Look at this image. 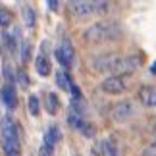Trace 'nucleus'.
<instances>
[{
	"label": "nucleus",
	"mask_w": 156,
	"mask_h": 156,
	"mask_svg": "<svg viewBox=\"0 0 156 156\" xmlns=\"http://www.w3.org/2000/svg\"><path fill=\"white\" fill-rule=\"evenodd\" d=\"M14 39H16V35H8V33L4 35V43L8 44L10 50H16V41H14Z\"/></svg>",
	"instance_id": "21"
},
{
	"label": "nucleus",
	"mask_w": 156,
	"mask_h": 156,
	"mask_svg": "<svg viewBox=\"0 0 156 156\" xmlns=\"http://www.w3.org/2000/svg\"><path fill=\"white\" fill-rule=\"evenodd\" d=\"M41 156H52V147L44 145L43 148H41Z\"/></svg>",
	"instance_id": "24"
},
{
	"label": "nucleus",
	"mask_w": 156,
	"mask_h": 156,
	"mask_svg": "<svg viewBox=\"0 0 156 156\" xmlns=\"http://www.w3.org/2000/svg\"><path fill=\"white\" fill-rule=\"evenodd\" d=\"M56 83L64 89V91H69V87H71V81H69L68 73H66V71H62V69L56 71Z\"/></svg>",
	"instance_id": "14"
},
{
	"label": "nucleus",
	"mask_w": 156,
	"mask_h": 156,
	"mask_svg": "<svg viewBox=\"0 0 156 156\" xmlns=\"http://www.w3.org/2000/svg\"><path fill=\"white\" fill-rule=\"evenodd\" d=\"M135 114V106L131 100H119V102L112 108V118L114 122H127L133 118Z\"/></svg>",
	"instance_id": "4"
},
{
	"label": "nucleus",
	"mask_w": 156,
	"mask_h": 156,
	"mask_svg": "<svg viewBox=\"0 0 156 156\" xmlns=\"http://www.w3.org/2000/svg\"><path fill=\"white\" fill-rule=\"evenodd\" d=\"M27 108H29V112H31V116H39V98L35 97V94H31V97H29Z\"/></svg>",
	"instance_id": "16"
},
{
	"label": "nucleus",
	"mask_w": 156,
	"mask_h": 156,
	"mask_svg": "<svg viewBox=\"0 0 156 156\" xmlns=\"http://www.w3.org/2000/svg\"><path fill=\"white\" fill-rule=\"evenodd\" d=\"M4 77H6V81H8V85H12V81H14V69H12V66L10 64H4Z\"/></svg>",
	"instance_id": "19"
},
{
	"label": "nucleus",
	"mask_w": 156,
	"mask_h": 156,
	"mask_svg": "<svg viewBox=\"0 0 156 156\" xmlns=\"http://www.w3.org/2000/svg\"><path fill=\"white\" fill-rule=\"evenodd\" d=\"M119 35V27L118 23H110V21H100V23H94L83 33V39L87 43H93V44H98V43H106V41H112Z\"/></svg>",
	"instance_id": "1"
},
{
	"label": "nucleus",
	"mask_w": 156,
	"mask_h": 156,
	"mask_svg": "<svg viewBox=\"0 0 156 156\" xmlns=\"http://www.w3.org/2000/svg\"><path fill=\"white\" fill-rule=\"evenodd\" d=\"M69 8L71 12H73L75 16H91L94 14V12H104L102 8H108V4L106 2H83V0H73V2H69Z\"/></svg>",
	"instance_id": "3"
},
{
	"label": "nucleus",
	"mask_w": 156,
	"mask_h": 156,
	"mask_svg": "<svg viewBox=\"0 0 156 156\" xmlns=\"http://www.w3.org/2000/svg\"><path fill=\"white\" fill-rule=\"evenodd\" d=\"M143 156H156V143L151 145V147H147L145 152H143Z\"/></svg>",
	"instance_id": "23"
},
{
	"label": "nucleus",
	"mask_w": 156,
	"mask_h": 156,
	"mask_svg": "<svg viewBox=\"0 0 156 156\" xmlns=\"http://www.w3.org/2000/svg\"><path fill=\"white\" fill-rule=\"evenodd\" d=\"M139 100L145 106H156V87L152 85H145L139 91Z\"/></svg>",
	"instance_id": "9"
},
{
	"label": "nucleus",
	"mask_w": 156,
	"mask_h": 156,
	"mask_svg": "<svg viewBox=\"0 0 156 156\" xmlns=\"http://www.w3.org/2000/svg\"><path fill=\"white\" fill-rule=\"evenodd\" d=\"M94 152H97L98 156H118V151L114 148V145L110 141H102L98 143L97 148H94Z\"/></svg>",
	"instance_id": "11"
},
{
	"label": "nucleus",
	"mask_w": 156,
	"mask_h": 156,
	"mask_svg": "<svg viewBox=\"0 0 156 156\" xmlns=\"http://www.w3.org/2000/svg\"><path fill=\"white\" fill-rule=\"evenodd\" d=\"M60 141V129H58V125H50L48 129H46V133H44V145H56V143Z\"/></svg>",
	"instance_id": "12"
},
{
	"label": "nucleus",
	"mask_w": 156,
	"mask_h": 156,
	"mask_svg": "<svg viewBox=\"0 0 156 156\" xmlns=\"http://www.w3.org/2000/svg\"><path fill=\"white\" fill-rule=\"evenodd\" d=\"M73 56H75V50H73V46H71L69 41H62V43L56 46V58L64 68H69V66L73 64Z\"/></svg>",
	"instance_id": "5"
},
{
	"label": "nucleus",
	"mask_w": 156,
	"mask_h": 156,
	"mask_svg": "<svg viewBox=\"0 0 156 156\" xmlns=\"http://www.w3.org/2000/svg\"><path fill=\"white\" fill-rule=\"evenodd\" d=\"M35 69H37L39 75H48L50 71H52L50 60H48V56H46L44 52H41L39 56H37V60H35Z\"/></svg>",
	"instance_id": "10"
},
{
	"label": "nucleus",
	"mask_w": 156,
	"mask_h": 156,
	"mask_svg": "<svg viewBox=\"0 0 156 156\" xmlns=\"http://www.w3.org/2000/svg\"><path fill=\"white\" fill-rule=\"evenodd\" d=\"M69 91H71V94H73V100H79V98H81V91H79V87H77L75 83H71Z\"/></svg>",
	"instance_id": "22"
},
{
	"label": "nucleus",
	"mask_w": 156,
	"mask_h": 156,
	"mask_svg": "<svg viewBox=\"0 0 156 156\" xmlns=\"http://www.w3.org/2000/svg\"><path fill=\"white\" fill-rule=\"evenodd\" d=\"M100 89L108 94H122L125 91V83H123L122 77L112 75V77H106V79L100 83Z\"/></svg>",
	"instance_id": "6"
},
{
	"label": "nucleus",
	"mask_w": 156,
	"mask_h": 156,
	"mask_svg": "<svg viewBox=\"0 0 156 156\" xmlns=\"http://www.w3.org/2000/svg\"><path fill=\"white\" fill-rule=\"evenodd\" d=\"M118 54H102V56H97L93 60V68L97 71H112L114 66H116Z\"/></svg>",
	"instance_id": "7"
},
{
	"label": "nucleus",
	"mask_w": 156,
	"mask_h": 156,
	"mask_svg": "<svg viewBox=\"0 0 156 156\" xmlns=\"http://www.w3.org/2000/svg\"><path fill=\"white\" fill-rule=\"evenodd\" d=\"M46 112L48 114H56L58 112V97L54 93L46 94Z\"/></svg>",
	"instance_id": "15"
},
{
	"label": "nucleus",
	"mask_w": 156,
	"mask_h": 156,
	"mask_svg": "<svg viewBox=\"0 0 156 156\" xmlns=\"http://www.w3.org/2000/svg\"><path fill=\"white\" fill-rule=\"evenodd\" d=\"M154 131H156V127H154Z\"/></svg>",
	"instance_id": "29"
},
{
	"label": "nucleus",
	"mask_w": 156,
	"mask_h": 156,
	"mask_svg": "<svg viewBox=\"0 0 156 156\" xmlns=\"http://www.w3.org/2000/svg\"><path fill=\"white\" fill-rule=\"evenodd\" d=\"M143 64V60L137 56V54H129V56H118L116 60V66H114V73L116 77L119 75H127V73H133L135 69H139Z\"/></svg>",
	"instance_id": "2"
},
{
	"label": "nucleus",
	"mask_w": 156,
	"mask_h": 156,
	"mask_svg": "<svg viewBox=\"0 0 156 156\" xmlns=\"http://www.w3.org/2000/svg\"><path fill=\"white\" fill-rule=\"evenodd\" d=\"M21 16H23V21H25L27 27H35V23H37V16H35V10L31 6H25V8L21 10Z\"/></svg>",
	"instance_id": "13"
},
{
	"label": "nucleus",
	"mask_w": 156,
	"mask_h": 156,
	"mask_svg": "<svg viewBox=\"0 0 156 156\" xmlns=\"http://www.w3.org/2000/svg\"><path fill=\"white\" fill-rule=\"evenodd\" d=\"M0 98H2V102L6 104V108H16L17 106V94H16V89H14V85H6L0 89Z\"/></svg>",
	"instance_id": "8"
},
{
	"label": "nucleus",
	"mask_w": 156,
	"mask_h": 156,
	"mask_svg": "<svg viewBox=\"0 0 156 156\" xmlns=\"http://www.w3.org/2000/svg\"><path fill=\"white\" fill-rule=\"evenodd\" d=\"M79 131H81V133L85 135V137H93V135H94V127H93L91 123H87V122L81 125V129H79Z\"/></svg>",
	"instance_id": "20"
},
{
	"label": "nucleus",
	"mask_w": 156,
	"mask_h": 156,
	"mask_svg": "<svg viewBox=\"0 0 156 156\" xmlns=\"http://www.w3.org/2000/svg\"><path fill=\"white\" fill-rule=\"evenodd\" d=\"M12 25V14L6 8H0V27Z\"/></svg>",
	"instance_id": "17"
},
{
	"label": "nucleus",
	"mask_w": 156,
	"mask_h": 156,
	"mask_svg": "<svg viewBox=\"0 0 156 156\" xmlns=\"http://www.w3.org/2000/svg\"><path fill=\"white\" fill-rule=\"evenodd\" d=\"M8 156H21L20 152H12V154H8Z\"/></svg>",
	"instance_id": "28"
},
{
	"label": "nucleus",
	"mask_w": 156,
	"mask_h": 156,
	"mask_svg": "<svg viewBox=\"0 0 156 156\" xmlns=\"http://www.w3.org/2000/svg\"><path fill=\"white\" fill-rule=\"evenodd\" d=\"M29 56H31V44H29V41H23L21 43V60L29 62Z\"/></svg>",
	"instance_id": "18"
},
{
	"label": "nucleus",
	"mask_w": 156,
	"mask_h": 156,
	"mask_svg": "<svg viewBox=\"0 0 156 156\" xmlns=\"http://www.w3.org/2000/svg\"><path fill=\"white\" fill-rule=\"evenodd\" d=\"M151 73H152V75H156V62L152 64V68H151Z\"/></svg>",
	"instance_id": "27"
},
{
	"label": "nucleus",
	"mask_w": 156,
	"mask_h": 156,
	"mask_svg": "<svg viewBox=\"0 0 156 156\" xmlns=\"http://www.w3.org/2000/svg\"><path fill=\"white\" fill-rule=\"evenodd\" d=\"M17 75H20V81L23 83V85H27V77H25V73H23V71H17Z\"/></svg>",
	"instance_id": "25"
},
{
	"label": "nucleus",
	"mask_w": 156,
	"mask_h": 156,
	"mask_svg": "<svg viewBox=\"0 0 156 156\" xmlns=\"http://www.w3.org/2000/svg\"><path fill=\"white\" fill-rule=\"evenodd\" d=\"M46 6H48L50 10H56V8H58L60 4H58V2H54V0H52V2H46Z\"/></svg>",
	"instance_id": "26"
}]
</instances>
